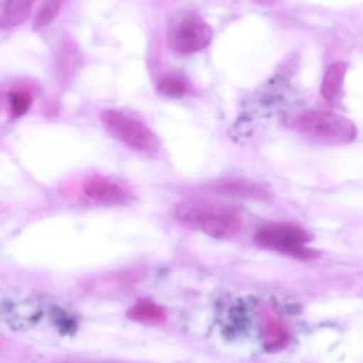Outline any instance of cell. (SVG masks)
I'll use <instances>...</instances> for the list:
<instances>
[{
	"label": "cell",
	"instance_id": "3",
	"mask_svg": "<svg viewBox=\"0 0 363 363\" xmlns=\"http://www.w3.org/2000/svg\"><path fill=\"white\" fill-rule=\"evenodd\" d=\"M291 125L298 132L335 144H347L357 136V128L350 119L328 111H306Z\"/></svg>",
	"mask_w": 363,
	"mask_h": 363
},
{
	"label": "cell",
	"instance_id": "6",
	"mask_svg": "<svg viewBox=\"0 0 363 363\" xmlns=\"http://www.w3.org/2000/svg\"><path fill=\"white\" fill-rule=\"evenodd\" d=\"M83 194L89 200L100 204H125L129 201V194L119 184L102 177L89 179L83 183Z\"/></svg>",
	"mask_w": 363,
	"mask_h": 363
},
{
	"label": "cell",
	"instance_id": "13",
	"mask_svg": "<svg viewBox=\"0 0 363 363\" xmlns=\"http://www.w3.org/2000/svg\"><path fill=\"white\" fill-rule=\"evenodd\" d=\"M8 100L11 114L16 118L23 116L26 113H28L32 104L30 94L25 91H21V89L11 91L9 94Z\"/></svg>",
	"mask_w": 363,
	"mask_h": 363
},
{
	"label": "cell",
	"instance_id": "14",
	"mask_svg": "<svg viewBox=\"0 0 363 363\" xmlns=\"http://www.w3.org/2000/svg\"><path fill=\"white\" fill-rule=\"evenodd\" d=\"M158 91L166 97L177 99V98L183 97L185 95L187 91V84L180 78L168 77L159 83Z\"/></svg>",
	"mask_w": 363,
	"mask_h": 363
},
{
	"label": "cell",
	"instance_id": "11",
	"mask_svg": "<svg viewBox=\"0 0 363 363\" xmlns=\"http://www.w3.org/2000/svg\"><path fill=\"white\" fill-rule=\"evenodd\" d=\"M67 1L68 0H43L33 21V30L36 31L50 25Z\"/></svg>",
	"mask_w": 363,
	"mask_h": 363
},
{
	"label": "cell",
	"instance_id": "15",
	"mask_svg": "<svg viewBox=\"0 0 363 363\" xmlns=\"http://www.w3.org/2000/svg\"><path fill=\"white\" fill-rule=\"evenodd\" d=\"M259 4H271V2L275 1V0H257Z\"/></svg>",
	"mask_w": 363,
	"mask_h": 363
},
{
	"label": "cell",
	"instance_id": "7",
	"mask_svg": "<svg viewBox=\"0 0 363 363\" xmlns=\"http://www.w3.org/2000/svg\"><path fill=\"white\" fill-rule=\"evenodd\" d=\"M215 190L220 194L234 198L249 199V200H269L270 191L259 184L246 180L230 179L217 182Z\"/></svg>",
	"mask_w": 363,
	"mask_h": 363
},
{
	"label": "cell",
	"instance_id": "4",
	"mask_svg": "<svg viewBox=\"0 0 363 363\" xmlns=\"http://www.w3.org/2000/svg\"><path fill=\"white\" fill-rule=\"evenodd\" d=\"M102 125L109 134L130 149L143 153H156L160 148L153 130L138 119L117 110L104 111Z\"/></svg>",
	"mask_w": 363,
	"mask_h": 363
},
{
	"label": "cell",
	"instance_id": "9",
	"mask_svg": "<svg viewBox=\"0 0 363 363\" xmlns=\"http://www.w3.org/2000/svg\"><path fill=\"white\" fill-rule=\"evenodd\" d=\"M128 315L134 321L144 323H161L166 321V313L163 307L151 301H140L130 309Z\"/></svg>",
	"mask_w": 363,
	"mask_h": 363
},
{
	"label": "cell",
	"instance_id": "10",
	"mask_svg": "<svg viewBox=\"0 0 363 363\" xmlns=\"http://www.w3.org/2000/svg\"><path fill=\"white\" fill-rule=\"evenodd\" d=\"M347 74V65L343 62L332 64L322 81L321 93L325 99L330 100L336 97L340 91Z\"/></svg>",
	"mask_w": 363,
	"mask_h": 363
},
{
	"label": "cell",
	"instance_id": "12",
	"mask_svg": "<svg viewBox=\"0 0 363 363\" xmlns=\"http://www.w3.org/2000/svg\"><path fill=\"white\" fill-rule=\"evenodd\" d=\"M264 342L269 351H278L283 349L288 342L287 333L276 321H268L264 328Z\"/></svg>",
	"mask_w": 363,
	"mask_h": 363
},
{
	"label": "cell",
	"instance_id": "1",
	"mask_svg": "<svg viewBox=\"0 0 363 363\" xmlns=\"http://www.w3.org/2000/svg\"><path fill=\"white\" fill-rule=\"evenodd\" d=\"M175 217L188 228L220 240L234 238L242 228V218L236 209L208 203H181L175 208Z\"/></svg>",
	"mask_w": 363,
	"mask_h": 363
},
{
	"label": "cell",
	"instance_id": "2",
	"mask_svg": "<svg viewBox=\"0 0 363 363\" xmlns=\"http://www.w3.org/2000/svg\"><path fill=\"white\" fill-rule=\"evenodd\" d=\"M311 236L306 230L291 223H270L262 226L255 236V242L262 249L278 252L303 262L317 259V250L307 247Z\"/></svg>",
	"mask_w": 363,
	"mask_h": 363
},
{
	"label": "cell",
	"instance_id": "8",
	"mask_svg": "<svg viewBox=\"0 0 363 363\" xmlns=\"http://www.w3.org/2000/svg\"><path fill=\"white\" fill-rule=\"evenodd\" d=\"M36 0H1L0 27L2 31L11 30L27 21Z\"/></svg>",
	"mask_w": 363,
	"mask_h": 363
},
{
	"label": "cell",
	"instance_id": "5",
	"mask_svg": "<svg viewBox=\"0 0 363 363\" xmlns=\"http://www.w3.org/2000/svg\"><path fill=\"white\" fill-rule=\"evenodd\" d=\"M212 29L198 15L185 13L175 17L168 26L170 48L181 55H193L204 50L212 40Z\"/></svg>",
	"mask_w": 363,
	"mask_h": 363
}]
</instances>
